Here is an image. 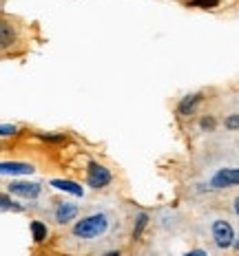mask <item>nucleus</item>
Returning <instances> with one entry per match:
<instances>
[{
	"mask_svg": "<svg viewBox=\"0 0 239 256\" xmlns=\"http://www.w3.org/2000/svg\"><path fill=\"white\" fill-rule=\"evenodd\" d=\"M201 100V95H186L182 100V104H179V115H188V113H193L195 110V106H197V102Z\"/></svg>",
	"mask_w": 239,
	"mask_h": 256,
	"instance_id": "1a4fd4ad",
	"label": "nucleus"
},
{
	"mask_svg": "<svg viewBox=\"0 0 239 256\" xmlns=\"http://www.w3.org/2000/svg\"><path fill=\"white\" fill-rule=\"evenodd\" d=\"M233 208H235V214H237V217H239V197H237V199H235Z\"/></svg>",
	"mask_w": 239,
	"mask_h": 256,
	"instance_id": "a211bd4d",
	"label": "nucleus"
},
{
	"mask_svg": "<svg viewBox=\"0 0 239 256\" xmlns=\"http://www.w3.org/2000/svg\"><path fill=\"white\" fill-rule=\"evenodd\" d=\"M213 241L219 250H226V247L235 245V232H233V225L224 219L213 223Z\"/></svg>",
	"mask_w": 239,
	"mask_h": 256,
	"instance_id": "f03ea898",
	"label": "nucleus"
},
{
	"mask_svg": "<svg viewBox=\"0 0 239 256\" xmlns=\"http://www.w3.org/2000/svg\"><path fill=\"white\" fill-rule=\"evenodd\" d=\"M51 185H53V188H58V190H64V192H71L73 197H82V195H84V192H82V185L73 183V181L53 179V181H51Z\"/></svg>",
	"mask_w": 239,
	"mask_h": 256,
	"instance_id": "6e6552de",
	"label": "nucleus"
},
{
	"mask_svg": "<svg viewBox=\"0 0 239 256\" xmlns=\"http://www.w3.org/2000/svg\"><path fill=\"white\" fill-rule=\"evenodd\" d=\"M191 5L201 7V9H213V7L219 5V0H191Z\"/></svg>",
	"mask_w": 239,
	"mask_h": 256,
	"instance_id": "f8f14e48",
	"label": "nucleus"
},
{
	"mask_svg": "<svg viewBox=\"0 0 239 256\" xmlns=\"http://www.w3.org/2000/svg\"><path fill=\"white\" fill-rule=\"evenodd\" d=\"M9 192L22 197V199H38L42 188H40V183H34V181H11Z\"/></svg>",
	"mask_w": 239,
	"mask_h": 256,
	"instance_id": "20e7f679",
	"label": "nucleus"
},
{
	"mask_svg": "<svg viewBox=\"0 0 239 256\" xmlns=\"http://www.w3.org/2000/svg\"><path fill=\"white\" fill-rule=\"evenodd\" d=\"M0 170H2V175H31L34 166L31 164H22V162H2Z\"/></svg>",
	"mask_w": 239,
	"mask_h": 256,
	"instance_id": "0eeeda50",
	"label": "nucleus"
},
{
	"mask_svg": "<svg viewBox=\"0 0 239 256\" xmlns=\"http://www.w3.org/2000/svg\"><path fill=\"white\" fill-rule=\"evenodd\" d=\"M0 201H2V210H9V208L20 210V205H14V203H11V201H9V197H7V195H2V199H0Z\"/></svg>",
	"mask_w": 239,
	"mask_h": 256,
	"instance_id": "2eb2a0df",
	"label": "nucleus"
},
{
	"mask_svg": "<svg viewBox=\"0 0 239 256\" xmlns=\"http://www.w3.org/2000/svg\"><path fill=\"white\" fill-rule=\"evenodd\" d=\"M76 217H78V205L76 203L64 201V203L56 205V221L58 223H69V221H73Z\"/></svg>",
	"mask_w": 239,
	"mask_h": 256,
	"instance_id": "423d86ee",
	"label": "nucleus"
},
{
	"mask_svg": "<svg viewBox=\"0 0 239 256\" xmlns=\"http://www.w3.org/2000/svg\"><path fill=\"white\" fill-rule=\"evenodd\" d=\"M86 181L91 188H104V185L111 183V172L109 168L100 166V164L91 162L89 164V170H86Z\"/></svg>",
	"mask_w": 239,
	"mask_h": 256,
	"instance_id": "7ed1b4c3",
	"label": "nucleus"
},
{
	"mask_svg": "<svg viewBox=\"0 0 239 256\" xmlns=\"http://www.w3.org/2000/svg\"><path fill=\"white\" fill-rule=\"evenodd\" d=\"M235 250H239V238H237V241H235Z\"/></svg>",
	"mask_w": 239,
	"mask_h": 256,
	"instance_id": "6ab92c4d",
	"label": "nucleus"
},
{
	"mask_svg": "<svg viewBox=\"0 0 239 256\" xmlns=\"http://www.w3.org/2000/svg\"><path fill=\"white\" fill-rule=\"evenodd\" d=\"M31 232H34V241H44L47 238V225L44 223H40V221H34L31 223Z\"/></svg>",
	"mask_w": 239,
	"mask_h": 256,
	"instance_id": "9d476101",
	"label": "nucleus"
},
{
	"mask_svg": "<svg viewBox=\"0 0 239 256\" xmlns=\"http://www.w3.org/2000/svg\"><path fill=\"white\" fill-rule=\"evenodd\" d=\"M146 221H148V217H146V214H139V217H138V228H135L133 237H139V232H142V228L146 225Z\"/></svg>",
	"mask_w": 239,
	"mask_h": 256,
	"instance_id": "4468645a",
	"label": "nucleus"
},
{
	"mask_svg": "<svg viewBox=\"0 0 239 256\" xmlns=\"http://www.w3.org/2000/svg\"><path fill=\"white\" fill-rule=\"evenodd\" d=\"M213 188H233L239 185V168H221L211 179Z\"/></svg>",
	"mask_w": 239,
	"mask_h": 256,
	"instance_id": "39448f33",
	"label": "nucleus"
},
{
	"mask_svg": "<svg viewBox=\"0 0 239 256\" xmlns=\"http://www.w3.org/2000/svg\"><path fill=\"white\" fill-rule=\"evenodd\" d=\"M201 126H204V128H213V126H215V122H213V119H201Z\"/></svg>",
	"mask_w": 239,
	"mask_h": 256,
	"instance_id": "f3484780",
	"label": "nucleus"
},
{
	"mask_svg": "<svg viewBox=\"0 0 239 256\" xmlns=\"http://www.w3.org/2000/svg\"><path fill=\"white\" fill-rule=\"evenodd\" d=\"M226 128H230V130H235V128H239V113L230 115V117H226Z\"/></svg>",
	"mask_w": 239,
	"mask_h": 256,
	"instance_id": "ddd939ff",
	"label": "nucleus"
},
{
	"mask_svg": "<svg viewBox=\"0 0 239 256\" xmlns=\"http://www.w3.org/2000/svg\"><path fill=\"white\" fill-rule=\"evenodd\" d=\"M11 42H14V31L7 22H2V47H9Z\"/></svg>",
	"mask_w": 239,
	"mask_h": 256,
	"instance_id": "9b49d317",
	"label": "nucleus"
},
{
	"mask_svg": "<svg viewBox=\"0 0 239 256\" xmlns=\"http://www.w3.org/2000/svg\"><path fill=\"white\" fill-rule=\"evenodd\" d=\"M0 133H2V137H9V135L16 133V126H7V124H5V126L0 128Z\"/></svg>",
	"mask_w": 239,
	"mask_h": 256,
	"instance_id": "dca6fc26",
	"label": "nucleus"
},
{
	"mask_svg": "<svg viewBox=\"0 0 239 256\" xmlns=\"http://www.w3.org/2000/svg\"><path fill=\"white\" fill-rule=\"evenodd\" d=\"M111 228V217L104 212H98L91 214V217H84L82 221L76 223L73 228V234L78 238H86V241H96V238L104 237Z\"/></svg>",
	"mask_w": 239,
	"mask_h": 256,
	"instance_id": "f257e3e1",
	"label": "nucleus"
}]
</instances>
